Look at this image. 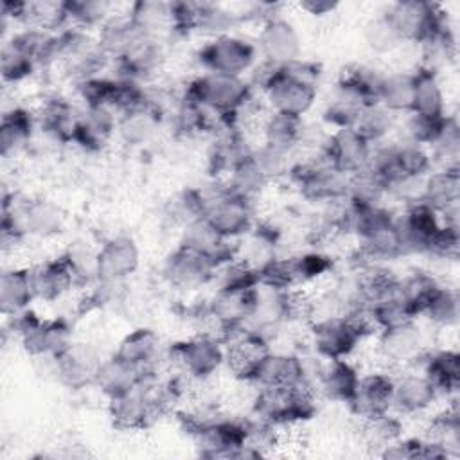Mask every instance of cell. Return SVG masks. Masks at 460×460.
Returning a JSON list of instances; mask_svg holds the SVG:
<instances>
[{
	"label": "cell",
	"instance_id": "obj_4",
	"mask_svg": "<svg viewBox=\"0 0 460 460\" xmlns=\"http://www.w3.org/2000/svg\"><path fill=\"white\" fill-rule=\"evenodd\" d=\"M13 329L23 350L32 358H56L74 343L65 318H41L31 309L13 314Z\"/></svg>",
	"mask_w": 460,
	"mask_h": 460
},
{
	"label": "cell",
	"instance_id": "obj_6",
	"mask_svg": "<svg viewBox=\"0 0 460 460\" xmlns=\"http://www.w3.org/2000/svg\"><path fill=\"white\" fill-rule=\"evenodd\" d=\"M257 45L252 41L235 34H225L210 38L201 45L196 58L205 72L243 77L257 65Z\"/></svg>",
	"mask_w": 460,
	"mask_h": 460
},
{
	"label": "cell",
	"instance_id": "obj_44",
	"mask_svg": "<svg viewBox=\"0 0 460 460\" xmlns=\"http://www.w3.org/2000/svg\"><path fill=\"white\" fill-rule=\"evenodd\" d=\"M160 110L156 106H147L137 111L119 115V135L129 146H138L147 142L155 129L158 128Z\"/></svg>",
	"mask_w": 460,
	"mask_h": 460
},
{
	"label": "cell",
	"instance_id": "obj_14",
	"mask_svg": "<svg viewBox=\"0 0 460 460\" xmlns=\"http://www.w3.org/2000/svg\"><path fill=\"white\" fill-rule=\"evenodd\" d=\"M257 50L264 61L273 65H289L300 59L302 40L289 20L275 14L262 22L257 38Z\"/></svg>",
	"mask_w": 460,
	"mask_h": 460
},
{
	"label": "cell",
	"instance_id": "obj_8",
	"mask_svg": "<svg viewBox=\"0 0 460 460\" xmlns=\"http://www.w3.org/2000/svg\"><path fill=\"white\" fill-rule=\"evenodd\" d=\"M402 43H424L447 25V16L438 4L424 0H402L386 9Z\"/></svg>",
	"mask_w": 460,
	"mask_h": 460
},
{
	"label": "cell",
	"instance_id": "obj_45",
	"mask_svg": "<svg viewBox=\"0 0 460 460\" xmlns=\"http://www.w3.org/2000/svg\"><path fill=\"white\" fill-rule=\"evenodd\" d=\"M420 316L437 327H453L460 316V298L455 288L440 284L426 302Z\"/></svg>",
	"mask_w": 460,
	"mask_h": 460
},
{
	"label": "cell",
	"instance_id": "obj_28",
	"mask_svg": "<svg viewBox=\"0 0 460 460\" xmlns=\"http://www.w3.org/2000/svg\"><path fill=\"white\" fill-rule=\"evenodd\" d=\"M422 374L431 381L438 395H453L460 386V356L453 349L428 350L422 358Z\"/></svg>",
	"mask_w": 460,
	"mask_h": 460
},
{
	"label": "cell",
	"instance_id": "obj_3",
	"mask_svg": "<svg viewBox=\"0 0 460 460\" xmlns=\"http://www.w3.org/2000/svg\"><path fill=\"white\" fill-rule=\"evenodd\" d=\"M316 413V397L311 383L284 386H259L253 399V415L275 426H293Z\"/></svg>",
	"mask_w": 460,
	"mask_h": 460
},
{
	"label": "cell",
	"instance_id": "obj_9",
	"mask_svg": "<svg viewBox=\"0 0 460 460\" xmlns=\"http://www.w3.org/2000/svg\"><path fill=\"white\" fill-rule=\"evenodd\" d=\"M196 449L205 458H235L246 444L248 420L230 417H210L189 431Z\"/></svg>",
	"mask_w": 460,
	"mask_h": 460
},
{
	"label": "cell",
	"instance_id": "obj_53",
	"mask_svg": "<svg viewBox=\"0 0 460 460\" xmlns=\"http://www.w3.org/2000/svg\"><path fill=\"white\" fill-rule=\"evenodd\" d=\"M363 422V440L367 446L383 451L386 446L394 444L397 438L402 437V422L397 415L390 411L374 419L361 420Z\"/></svg>",
	"mask_w": 460,
	"mask_h": 460
},
{
	"label": "cell",
	"instance_id": "obj_30",
	"mask_svg": "<svg viewBox=\"0 0 460 460\" xmlns=\"http://www.w3.org/2000/svg\"><path fill=\"white\" fill-rule=\"evenodd\" d=\"M79 115L81 111H77L66 99L50 97L41 104L36 122L49 137L59 142H72Z\"/></svg>",
	"mask_w": 460,
	"mask_h": 460
},
{
	"label": "cell",
	"instance_id": "obj_23",
	"mask_svg": "<svg viewBox=\"0 0 460 460\" xmlns=\"http://www.w3.org/2000/svg\"><path fill=\"white\" fill-rule=\"evenodd\" d=\"M31 279L36 300L56 302L75 286L74 273L65 255L45 259L31 268Z\"/></svg>",
	"mask_w": 460,
	"mask_h": 460
},
{
	"label": "cell",
	"instance_id": "obj_57",
	"mask_svg": "<svg viewBox=\"0 0 460 460\" xmlns=\"http://www.w3.org/2000/svg\"><path fill=\"white\" fill-rule=\"evenodd\" d=\"M458 250H460L458 226L442 223L440 230L431 239L426 253L433 255V257H438V259H456Z\"/></svg>",
	"mask_w": 460,
	"mask_h": 460
},
{
	"label": "cell",
	"instance_id": "obj_32",
	"mask_svg": "<svg viewBox=\"0 0 460 460\" xmlns=\"http://www.w3.org/2000/svg\"><path fill=\"white\" fill-rule=\"evenodd\" d=\"M147 36H144L137 25L126 16H111L97 34V41L110 59H120L135 50Z\"/></svg>",
	"mask_w": 460,
	"mask_h": 460
},
{
	"label": "cell",
	"instance_id": "obj_43",
	"mask_svg": "<svg viewBox=\"0 0 460 460\" xmlns=\"http://www.w3.org/2000/svg\"><path fill=\"white\" fill-rule=\"evenodd\" d=\"M397 126V115L374 102L361 110L354 122V129L370 144H383Z\"/></svg>",
	"mask_w": 460,
	"mask_h": 460
},
{
	"label": "cell",
	"instance_id": "obj_35",
	"mask_svg": "<svg viewBox=\"0 0 460 460\" xmlns=\"http://www.w3.org/2000/svg\"><path fill=\"white\" fill-rule=\"evenodd\" d=\"M142 381H147V379L137 367H133V365L126 363L124 359H120L119 356L111 354L110 358L101 361L93 385L108 399H111V397H117V395L135 388Z\"/></svg>",
	"mask_w": 460,
	"mask_h": 460
},
{
	"label": "cell",
	"instance_id": "obj_31",
	"mask_svg": "<svg viewBox=\"0 0 460 460\" xmlns=\"http://www.w3.org/2000/svg\"><path fill=\"white\" fill-rule=\"evenodd\" d=\"M304 126L305 124L302 117L268 111V115L261 120L262 144L279 153L289 155L295 147L300 146Z\"/></svg>",
	"mask_w": 460,
	"mask_h": 460
},
{
	"label": "cell",
	"instance_id": "obj_41",
	"mask_svg": "<svg viewBox=\"0 0 460 460\" xmlns=\"http://www.w3.org/2000/svg\"><path fill=\"white\" fill-rule=\"evenodd\" d=\"M381 75L383 74H379L372 66L354 63L340 72L336 86L352 93L354 97H358L361 102L368 106L377 102V86H379Z\"/></svg>",
	"mask_w": 460,
	"mask_h": 460
},
{
	"label": "cell",
	"instance_id": "obj_26",
	"mask_svg": "<svg viewBox=\"0 0 460 460\" xmlns=\"http://www.w3.org/2000/svg\"><path fill=\"white\" fill-rule=\"evenodd\" d=\"M18 214L27 235L49 239L63 230L65 216L61 208L50 199L36 198L18 203Z\"/></svg>",
	"mask_w": 460,
	"mask_h": 460
},
{
	"label": "cell",
	"instance_id": "obj_17",
	"mask_svg": "<svg viewBox=\"0 0 460 460\" xmlns=\"http://www.w3.org/2000/svg\"><path fill=\"white\" fill-rule=\"evenodd\" d=\"M442 221L435 208L419 201L408 205L397 216V228L402 243V253H426L431 239L440 230Z\"/></svg>",
	"mask_w": 460,
	"mask_h": 460
},
{
	"label": "cell",
	"instance_id": "obj_15",
	"mask_svg": "<svg viewBox=\"0 0 460 460\" xmlns=\"http://www.w3.org/2000/svg\"><path fill=\"white\" fill-rule=\"evenodd\" d=\"M140 266V250L128 235H115L97 250V282L122 284Z\"/></svg>",
	"mask_w": 460,
	"mask_h": 460
},
{
	"label": "cell",
	"instance_id": "obj_54",
	"mask_svg": "<svg viewBox=\"0 0 460 460\" xmlns=\"http://www.w3.org/2000/svg\"><path fill=\"white\" fill-rule=\"evenodd\" d=\"M363 34H365V41H367L368 49L376 54H390L402 45V40L397 34L386 11L374 16L372 20H368Z\"/></svg>",
	"mask_w": 460,
	"mask_h": 460
},
{
	"label": "cell",
	"instance_id": "obj_51",
	"mask_svg": "<svg viewBox=\"0 0 460 460\" xmlns=\"http://www.w3.org/2000/svg\"><path fill=\"white\" fill-rule=\"evenodd\" d=\"M440 286V282L428 271H411L410 275L399 279V291L404 302L410 305V309L419 318L426 302L435 293V289Z\"/></svg>",
	"mask_w": 460,
	"mask_h": 460
},
{
	"label": "cell",
	"instance_id": "obj_2",
	"mask_svg": "<svg viewBox=\"0 0 460 460\" xmlns=\"http://www.w3.org/2000/svg\"><path fill=\"white\" fill-rule=\"evenodd\" d=\"M183 97L235 128L237 115L253 99V88L244 77L203 72L187 84Z\"/></svg>",
	"mask_w": 460,
	"mask_h": 460
},
{
	"label": "cell",
	"instance_id": "obj_24",
	"mask_svg": "<svg viewBox=\"0 0 460 460\" xmlns=\"http://www.w3.org/2000/svg\"><path fill=\"white\" fill-rule=\"evenodd\" d=\"M113 354L137 367L146 379H151L160 358V338L151 329H135L120 340Z\"/></svg>",
	"mask_w": 460,
	"mask_h": 460
},
{
	"label": "cell",
	"instance_id": "obj_7",
	"mask_svg": "<svg viewBox=\"0 0 460 460\" xmlns=\"http://www.w3.org/2000/svg\"><path fill=\"white\" fill-rule=\"evenodd\" d=\"M169 359L187 379L205 381L225 365V343L210 332H201L174 343Z\"/></svg>",
	"mask_w": 460,
	"mask_h": 460
},
{
	"label": "cell",
	"instance_id": "obj_16",
	"mask_svg": "<svg viewBox=\"0 0 460 460\" xmlns=\"http://www.w3.org/2000/svg\"><path fill=\"white\" fill-rule=\"evenodd\" d=\"M216 268L201 253L192 252L181 244L172 250L164 262L165 280L183 291H192L214 280Z\"/></svg>",
	"mask_w": 460,
	"mask_h": 460
},
{
	"label": "cell",
	"instance_id": "obj_21",
	"mask_svg": "<svg viewBox=\"0 0 460 460\" xmlns=\"http://www.w3.org/2000/svg\"><path fill=\"white\" fill-rule=\"evenodd\" d=\"M438 399V392L422 372H410L394 377L392 408L402 415L428 411Z\"/></svg>",
	"mask_w": 460,
	"mask_h": 460
},
{
	"label": "cell",
	"instance_id": "obj_34",
	"mask_svg": "<svg viewBox=\"0 0 460 460\" xmlns=\"http://www.w3.org/2000/svg\"><path fill=\"white\" fill-rule=\"evenodd\" d=\"M410 113L442 119L446 117V97L438 72L419 66L413 72V104Z\"/></svg>",
	"mask_w": 460,
	"mask_h": 460
},
{
	"label": "cell",
	"instance_id": "obj_47",
	"mask_svg": "<svg viewBox=\"0 0 460 460\" xmlns=\"http://www.w3.org/2000/svg\"><path fill=\"white\" fill-rule=\"evenodd\" d=\"M239 23V14L226 11L217 4L196 2V29L194 32H203L210 38L232 34V29Z\"/></svg>",
	"mask_w": 460,
	"mask_h": 460
},
{
	"label": "cell",
	"instance_id": "obj_52",
	"mask_svg": "<svg viewBox=\"0 0 460 460\" xmlns=\"http://www.w3.org/2000/svg\"><path fill=\"white\" fill-rule=\"evenodd\" d=\"M214 280L217 284V289H252L259 288V271L241 257H235L216 270Z\"/></svg>",
	"mask_w": 460,
	"mask_h": 460
},
{
	"label": "cell",
	"instance_id": "obj_38",
	"mask_svg": "<svg viewBox=\"0 0 460 460\" xmlns=\"http://www.w3.org/2000/svg\"><path fill=\"white\" fill-rule=\"evenodd\" d=\"M460 196V171L458 167H440L429 171L424 183V203L440 214L456 208Z\"/></svg>",
	"mask_w": 460,
	"mask_h": 460
},
{
	"label": "cell",
	"instance_id": "obj_25",
	"mask_svg": "<svg viewBox=\"0 0 460 460\" xmlns=\"http://www.w3.org/2000/svg\"><path fill=\"white\" fill-rule=\"evenodd\" d=\"M320 394L332 401V402H343L349 404L352 399L359 372L358 368L349 361V358L343 359H325L323 365H320V370L316 374Z\"/></svg>",
	"mask_w": 460,
	"mask_h": 460
},
{
	"label": "cell",
	"instance_id": "obj_27",
	"mask_svg": "<svg viewBox=\"0 0 460 460\" xmlns=\"http://www.w3.org/2000/svg\"><path fill=\"white\" fill-rule=\"evenodd\" d=\"M304 381L309 383V372L300 356L271 350L262 361L253 383L259 386H284Z\"/></svg>",
	"mask_w": 460,
	"mask_h": 460
},
{
	"label": "cell",
	"instance_id": "obj_10",
	"mask_svg": "<svg viewBox=\"0 0 460 460\" xmlns=\"http://www.w3.org/2000/svg\"><path fill=\"white\" fill-rule=\"evenodd\" d=\"M205 219L221 237L237 241L253 228L252 199L221 187L208 196Z\"/></svg>",
	"mask_w": 460,
	"mask_h": 460
},
{
	"label": "cell",
	"instance_id": "obj_46",
	"mask_svg": "<svg viewBox=\"0 0 460 460\" xmlns=\"http://www.w3.org/2000/svg\"><path fill=\"white\" fill-rule=\"evenodd\" d=\"M363 108H367L365 102H361L358 97L334 84V92L329 97L322 117L334 129L352 128Z\"/></svg>",
	"mask_w": 460,
	"mask_h": 460
},
{
	"label": "cell",
	"instance_id": "obj_39",
	"mask_svg": "<svg viewBox=\"0 0 460 460\" xmlns=\"http://www.w3.org/2000/svg\"><path fill=\"white\" fill-rule=\"evenodd\" d=\"M38 126L36 115L29 110L16 106L4 113L0 122V153L4 158L20 153L32 138L34 128Z\"/></svg>",
	"mask_w": 460,
	"mask_h": 460
},
{
	"label": "cell",
	"instance_id": "obj_12",
	"mask_svg": "<svg viewBox=\"0 0 460 460\" xmlns=\"http://www.w3.org/2000/svg\"><path fill=\"white\" fill-rule=\"evenodd\" d=\"M270 352L268 336L252 329H241L225 343V365L235 379L253 383Z\"/></svg>",
	"mask_w": 460,
	"mask_h": 460
},
{
	"label": "cell",
	"instance_id": "obj_48",
	"mask_svg": "<svg viewBox=\"0 0 460 460\" xmlns=\"http://www.w3.org/2000/svg\"><path fill=\"white\" fill-rule=\"evenodd\" d=\"M66 14H68V27L75 29H93L102 27L111 16V4L104 0H66Z\"/></svg>",
	"mask_w": 460,
	"mask_h": 460
},
{
	"label": "cell",
	"instance_id": "obj_18",
	"mask_svg": "<svg viewBox=\"0 0 460 460\" xmlns=\"http://www.w3.org/2000/svg\"><path fill=\"white\" fill-rule=\"evenodd\" d=\"M392 395L394 376L388 372H370L359 376L356 392L347 406L359 420H367L392 411Z\"/></svg>",
	"mask_w": 460,
	"mask_h": 460
},
{
	"label": "cell",
	"instance_id": "obj_11",
	"mask_svg": "<svg viewBox=\"0 0 460 460\" xmlns=\"http://www.w3.org/2000/svg\"><path fill=\"white\" fill-rule=\"evenodd\" d=\"M45 32L36 29H25L9 38L2 47L0 72L4 83H22L31 77L36 66H40L43 47L47 41Z\"/></svg>",
	"mask_w": 460,
	"mask_h": 460
},
{
	"label": "cell",
	"instance_id": "obj_37",
	"mask_svg": "<svg viewBox=\"0 0 460 460\" xmlns=\"http://www.w3.org/2000/svg\"><path fill=\"white\" fill-rule=\"evenodd\" d=\"M162 61H164V50H162L160 40L146 38L135 50H131L128 56L115 61L119 68L117 77L142 83L160 70Z\"/></svg>",
	"mask_w": 460,
	"mask_h": 460
},
{
	"label": "cell",
	"instance_id": "obj_29",
	"mask_svg": "<svg viewBox=\"0 0 460 460\" xmlns=\"http://www.w3.org/2000/svg\"><path fill=\"white\" fill-rule=\"evenodd\" d=\"M128 18L147 38L160 40L165 34H174V18H172L171 2L138 0L129 5Z\"/></svg>",
	"mask_w": 460,
	"mask_h": 460
},
{
	"label": "cell",
	"instance_id": "obj_42",
	"mask_svg": "<svg viewBox=\"0 0 460 460\" xmlns=\"http://www.w3.org/2000/svg\"><path fill=\"white\" fill-rule=\"evenodd\" d=\"M388 196V183L374 172L370 167H363L358 172L350 174L347 199L358 207H376L383 205V199Z\"/></svg>",
	"mask_w": 460,
	"mask_h": 460
},
{
	"label": "cell",
	"instance_id": "obj_56",
	"mask_svg": "<svg viewBox=\"0 0 460 460\" xmlns=\"http://www.w3.org/2000/svg\"><path fill=\"white\" fill-rule=\"evenodd\" d=\"M289 259L296 286L316 280L332 270V259L320 252H305Z\"/></svg>",
	"mask_w": 460,
	"mask_h": 460
},
{
	"label": "cell",
	"instance_id": "obj_40",
	"mask_svg": "<svg viewBox=\"0 0 460 460\" xmlns=\"http://www.w3.org/2000/svg\"><path fill=\"white\" fill-rule=\"evenodd\" d=\"M377 104L395 115L410 113L413 104V72L383 74L377 86Z\"/></svg>",
	"mask_w": 460,
	"mask_h": 460
},
{
	"label": "cell",
	"instance_id": "obj_55",
	"mask_svg": "<svg viewBox=\"0 0 460 460\" xmlns=\"http://www.w3.org/2000/svg\"><path fill=\"white\" fill-rule=\"evenodd\" d=\"M446 117L442 119H433V117H424L419 113H406V119L402 122V138L424 147H429L437 135L442 129Z\"/></svg>",
	"mask_w": 460,
	"mask_h": 460
},
{
	"label": "cell",
	"instance_id": "obj_33",
	"mask_svg": "<svg viewBox=\"0 0 460 460\" xmlns=\"http://www.w3.org/2000/svg\"><path fill=\"white\" fill-rule=\"evenodd\" d=\"M252 155L244 135L235 129H225L212 144L208 151V167L212 174L228 176L237 165H241Z\"/></svg>",
	"mask_w": 460,
	"mask_h": 460
},
{
	"label": "cell",
	"instance_id": "obj_50",
	"mask_svg": "<svg viewBox=\"0 0 460 460\" xmlns=\"http://www.w3.org/2000/svg\"><path fill=\"white\" fill-rule=\"evenodd\" d=\"M431 160L438 162L440 167H458L460 155V126L455 115H446L440 133L435 142L428 147Z\"/></svg>",
	"mask_w": 460,
	"mask_h": 460
},
{
	"label": "cell",
	"instance_id": "obj_1",
	"mask_svg": "<svg viewBox=\"0 0 460 460\" xmlns=\"http://www.w3.org/2000/svg\"><path fill=\"white\" fill-rule=\"evenodd\" d=\"M320 65L296 59L289 65L261 61L253 66L252 88H259L270 111L304 117L314 104L320 84Z\"/></svg>",
	"mask_w": 460,
	"mask_h": 460
},
{
	"label": "cell",
	"instance_id": "obj_19",
	"mask_svg": "<svg viewBox=\"0 0 460 460\" xmlns=\"http://www.w3.org/2000/svg\"><path fill=\"white\" fill-rule=\"evenodd\" d=\"M56 379L72 390L84 388L95 383V374L101 365L97 350L88 343H72L59 356L52 358Z\"/></svg>",
	"mask_w": 460,
	"mask_h": 460
},
{
	"label": "cell",
	"instance_id": "obj_36",
	"mask_svg": "<svg viewBox=\"0 0 460 460\" xmlns=\"http://www.w3.org/2000/svg\"><path fill=\"white\" fill-rule=\"evenodd\" d=\"M36 300L31 268H11L0 275V307L5 316L27 311Z\"/></svg>",
	"mask_w": 460,
	"mask_h": 460
},
{
	"label": "cell",
	"instance_id": "obj_22",
	"mask_svg": "<svg viewBox=\"0 0 460 460\" xmlns=\"http://www.w3.org/2000/svg\"><path fill=\"white\" fill-rule=\"evenodd\" d=\"M119 128V115L110 108H84L79 115L74 144L84 151L97 153L104 149Z\"/></svg>",
	"mask_w": 460,
	"mask_h": 460
},
{
	"label": "cell",
	"instance_id": "obj_49",
	"mask_svg": "<svg viewBox=\"0 0 460 460\" xmlns=\"http://www.w3.org/2000/svg\"><path fill=\"white\" fill-rule=\"evenodd\" d=\"M208 196L198 189H185L171 198L167 203V216L172 223L180 225L181 228L196 219L205 217Z\"/></svg>",
	"mask_w": 460,
	"mask_h": 460
},
{
	"label": "cell",
	"instance_id": "obj_58",
	"mask_svg": "<svg viewBox=\"0 0 460 460\" xmlns=\"http://www.w3.org/2000/svg\"><path fill=\"white\" fill-rule=\"evenodd\" d=\"M298 7L314 18H322V16L334 13L338 9V4L329 2V0H302L298 4Z\"/></svg>",
	"mask_w": 460,
	"mask_h": 460
},
{
	"label": "cell",
	"instance_id": "obj_5",
	"mask_svg": "<svg viewBox=\"0 0 460 460\" xmlns=\"http://www.w3.org/2000/svg\"><path fill=\"white\" fill-rule=\"evenodd\" d=\"M302 198L314 203H334L347 198L350 174L331 165L323 155L296 164L291 171Z\"/></svg>",
	"mask_w": 460,
	"mask_h": 460
},
{
	"label": "cell",
	"instance_id": "obj_20",
	"mask_svg": "<svg viewBox=\"0 0 460 460\" xmlns=\"http://www.w3.org/2000/svg\"><path fill=\"white\" fill-rule=\"evenodd\" d=\"M372 147L354 128H340L329 133L323 156L331 165L352 174L368 164Z\"/></svg>",
	"mask_w": 460,
	"mask_h": 460
},
{
	"label": "cell",
	"instance_id": "obj_13",
	"mask_svg": "<svg viewBox=\"0 0 460 460\" xmlns=\"http://www.w3.org/2000/svg\"><path fill=\"white\" fill-rule=\"evenodd\" d=\"M426 352V340L417 320L377 331V354L392 367L419 363Z\"/></svg>",
	"mask_w": 460,
	"mask_h": 460
}]
</instances>
